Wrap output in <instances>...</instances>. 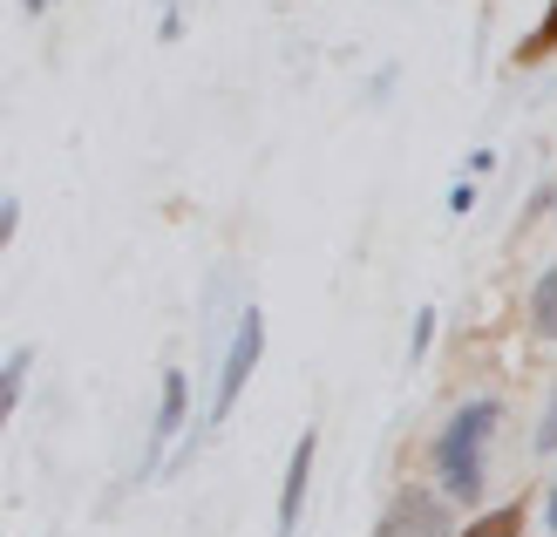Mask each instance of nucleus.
I'll return each mask as SVG.
<instances>
[{
	"label": "nucleus",
	"mask_w": 557,
	"mask_h": 537,
	"mask_svg": "<svg viewBox=\"0 0 557 537\" xmlns=\"http://www.w3.org/2000/svg\"><path fill=\"white\" fill-rule=\"evenodd\" d=\"M490 429H496V408H490V402H469V408L449 422V429H442L435 463H442V490H449V497H476V490H483L476 456H483Z\"/></svg>",
	"instance_id": "1"
},
{
	"label": "nucleus",
	"mask_w": 557,
	"mask_h": 537,
	"mask_svg": "<svg viewBox=\"0 0 557 537\" xmlns=\"http://www.w3.org/2000/svg\"><path fill=\"white\" fill-rule=\"evenodd\" d=\"M374 537H449V511L429 497V490H401L395 503H387V517Z\"/></svg>",
	"instance_id": "2"
},
{
	"label": "nucleus",
	"mask_w": 557,
	"mask_h": 537,
	"mask_svg": "<svg viewBox=\"0 0 557 537\" xmlns=\"http://www.w3.org/2000/svg\"><path fill=\"white\" fill-rule=\"evenodd\" d=\"M259 341H265V320H259V314H245V320H238V333H232L225 375H218V415H232V402H238V388L252 381V367H259Z\"/></svg>",
	"instance_id": "3"
},
{
	"label": "nucleus",
	"mask_w": 557,
	"mask_h": 537,
	"mask_svg": "<svg viewBox=\"0 0 557 537\" xmlns=\"http://www.w3.org/2000/svg\"><path fill=\"white\" fill-rule=\"evenodd\" d=\"M313 442H320V436H299V449H293L286 497H278V530H293V524H299V503H306V469H313Z\"/></svg>",
	"instance_id": "4"
},
{
	"label": "nucleus",
	"mask_w": 557,
	"mask_h": 537,
	"mask_svg": "<svg viewBox=\"0 0 557 537\" xmlns=\"http://www.w3.org/2000/svg\"><path fill=\"white\" fill-rule=\"evenodd\" d=\"M177 415H184V375L163 381V408H157V442H171L177 436Z\"/></svg>",
	"instance_id": "5"
},
{
	"label": "nucleus",
	"mask_w": 557,
	"mask_h": 537,
	"mask_svg": "<svg viewBox=\"0 0 557 537\" xmlns=\"http://www.w3.org/2000/svg\"><path fill=\"white\" fill-rule=\"evenodd\" d=\"M531 314H537V333H544V341H557V266L537 279V306H531Z\"/></svg>",
	"instance_id": "6"
},
{
	"label": "nucleus",
	"mask_w": 557,
	"mask_h": 537,
	"mask_svg": "<svg viewBox=\"0 0 557 537\" xmlns=\"http://www.w3.org/2000/svg\"><path fill=\"white\" fill-rule=\"evenodd\" d=\"M550 48H557V0H550V14L537 21V35H523V48H517V62H544Z\"/></svg>",
	"instance_id": "7"
},
{
	"label": "nucleus",
	"mask_w": 557,
	"mask_h": 537,
	"mask_svg": "<svg viewBox=\"0 0 557 537\" xmlns=\"http://www.w3.org/2000/svg\"><path fill=\"white\" fill-rule=\"evenodd\" d=\"M517 530H523V511H496V517H483L469 537H517Z\"/></svg>",
	"instance_id": "8"
},
{
	"label": "nucleus",
	"mask_w": 557,
	"mask_h": 537,
	"mask_svg": "<svg viewBox=\"0 0 557 537\" xmlns=\"http://www.w3.org/2000/svg\"><path fill=\"white\" fill-rule=\"evenodd\" d=\"M21 375H27V354H14V361H8V402L21 394Z\"/></svg>",
	"instance_id": "9"
},
{
	"label": "nucleus",
	"mask_w": 557,
	"mask_h": 537,
	"mask_svg": "<svg viewBox=\"0 0 557 537\" xmlns=\"http://www.w3.org/2000/svg\"><path fill=\"white\" fill-rule=\"evenodd\" d=\"M537 442H544V449H557V402H550V415H544V429H537Z\"/></svg>",
	"instance_id": "10"
},
{
	"label": "nucleus",
	"mask_w": 557,
	"mask_h": 537,
	"mask_svg": "<svg viewBox=\"0 0 557 537\" xmlns=\"http://www.w3.org/2000/svg\"><path fill=\"white\" fill-rule=\"evenodd\" d=\"M21 8H27V14H41V8H54V0H21Z\"/></svg>",
	"instance_id": "11"
},
{
	"label": "nucleus",
	"mask_w": 557,
	"mask_h": 537,
	"mask_svg": "<svg viewBox=\"0 0 557 537\" xmlns=\"http://www.w3.org/2000/svg\"><path fill=\"white\" fill-rule=\"evenodd\" d=\"M550 530H557V490H550Z\"/></svg>",
	"instance_id": "12"
}]
</instances>
